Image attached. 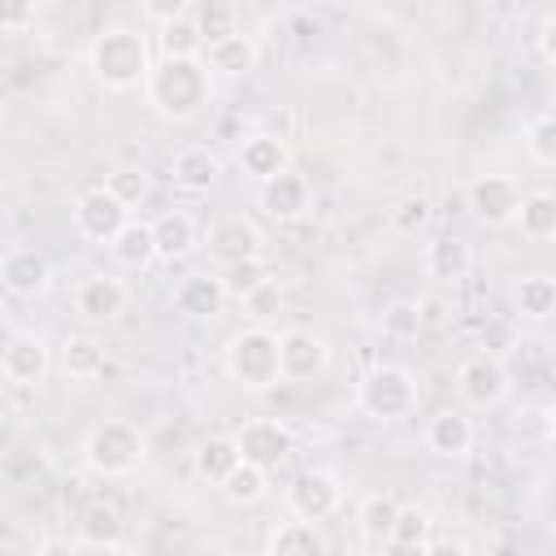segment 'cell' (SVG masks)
<instances>
[{"label":"cell","instance_id":"83f0119b","mask_svg":"<svg viewBox=\"0 0 556 556\" xmlns=\"http://www.w3.org/2000/svg\"><path fill=\"white\" fill-rule=\"evenodd\" d=\"M395 517H400V500L387 495V491H374L361 500L356 508V530L369 547H391V530H395Z\"/></svg>","mask_w":556,"mask_h":556},{"label":"cell","instance_id":"d4e9b609","mask_svg":"<svg viewBox=\"0 0 556 556\" xmlns=\"http://www.w3.org/2000/svg\"><path fill=\"white\" fill-rule=\"evenodd\" d=\"M239 460H243V452H239L235 434H208V439H200L195 452H191V469H195V478L208 482V486H222L226 473H230Z\"/></svg>","mask_w":556,"mask_h":556},{"label":"cell","instance_id":"8992f818","mask_svg":"<svg viewBox=\"0 0 556 556\" xmlns=\"http://www.w3.org/2000/svg\"><path fill=\"white\" fill-rule=\"evenodd\" d=\"M456 395H460V404L465 408H495V404H504L508 400V369H504V361L500 356H491V352H473V356H465L460 365H456Z\"/></svg>","mask_w":556,"mask_h":556},{"label":"cell","instance_id":"7dc6e473","mask_svg":"<svg viewBox=\"0 0 556 556\" xmlns=\"http://www.w3.org/2000/svg\"><path fill=\"white\" fill-rule=\"evenodd\" d=\"M547 439H552V443H556V400H552V404H547Z\"/></svg>","mask_w":556,"mask_h":556},{"label":"cell","instance_id":"d6986e66","mask_svg":"<svg viewBox=\"0 0 556 556\" xmlns=\"http://www.w3.org/2000/svg\"><path fill=\"white\" fill-rule=\"evenodd\" d=\"M226 300H230V291H226L222 274H208V269L187 274L174 287V308L187 313V317H200V321H213L226 308Z\"/></svg>","mask_w":556,"mask_h":556},{"label":"cell","instance_id":"f546056e","mask_svg":"<svg viewBox=\"0 0 556 556\" xmlns=\"http://www.w3.org/2000/svg\"><path fill=\"white\" fill-rule=\"evenodd\" d=\"M513 308L517 317L526 321H547L556 313V278L534 269V274H521L517 287H513Z\"/></svg>","mask_w":556,"mask_h":556},{"label":"cell","instance_id":"836d02e7","mask_svg":"<svg viewBox=\"0 0 556 556\" xmlns=\"http://www.w3.org/2000/svg\"><path fill=\"white\" fill-rule=\"evenodd\" d=\"M378 330H382L387 339H395V343H413V339L426 330V321H421V300L395 295L391 304H382V313H378Z\"/></svg>","mask_w":556,"mask_h":556},{"label":"cell","instance_id":"9c48e42d","mask_svg":"<svg viewBox=\"0 0 556 556\" xmlns=\"http://www.w3.org/2000/svg\"><path fill=\"white\" fill-rule=\"evenodd\" d=\"M278 356H282V382H313L330 369V343L313 326H287L278 334Z\"/></svg>","mask_w":556,"mask_h":556},{"label":"cell","instance_id":"d590c367","mask_svg":"<svg viewBox=\"0 0 556 556\" xmlns=\"http://www.w3.org/2000/svg\"><path fill=\"white\" fill-rule=\"evenodd\" d=\"M239 308H243V317H248L252 326H274V321L287 313V291H282L278 278H269V282H261L256 291H248V295L239 300Z\"/></svg>","mask_w":556,"mask_h":556},{"label":"cell","instance_id":"74e56055","mask_svg":"<svg viewBox=\"0 0 556 556\" xmlns=\"http://www.w3.org/2000/svg\"><path fill=\"white\" fill-rule=\"evenodd\" d=\"M104 187H109L126 208H139V204H148V195H152V174H148L143 165H117V169L104 174Z\"/></svg>","mask_w":556,"mask_h":556},{"label":"cell","instance_id":"ee69618b","mask_svg":"<svg viewBox=\"0 0 556 556\" xmlns=\"http://www.w3.org/2000/svg\"><path fill=\"white\" fill-rule=\"evenodd\" d=\"M139 4H143V17H148V22L165 26V22L182 17V13H191V4H195V0H139Z\"/></svg>","mask_w":556,"mask_h":556},{"label":"cell","instance_id":"484cf974","mask_svg":"<svg viewBox=\"0 0 556 556\" xmlns=\"http://www.w3.org/2000/svg\"><path fill=\"white\" fill-rule=\"evenodd\" d=\"M56 365L70 382H96L104 374V343L96 334H65Z\"/></svg>","mask_w":556,"mask_h":556},{"label":"cell","instance_id":"ac0fdd59","mask_svg":"<svg viewBox=\"0 0 556 556\" xmlns=\"http://www.w3.org/2000/svg\"><path fill=\"white\" fill-rule=\"evenodd\" d=\"M473 439H478V430H473V417L465 408H439L426 421V447L434 456H443V460L469 456L473 452Z\"/></svg>","mask_w":556,"mask_h":556},{"label":"cell","instance_id":"603a6c76","mask_svg":"<svg viewBox=\"0 0 556 556\" xmlns=\"http://www.w3.org/2000/svg\"><path fill=\"white\" fill-rule=\"evenodd\" d=\"M239 169H243L248 178H256V182L282 174V169H287V143H282V135H269V130L248 135V139L239 143Z\"/></svg>","mask_w":556,"mask_h":556},{"label":"cell","instance_id":"7bdbcfd3","mask_svg":"<svg viewBox=\"0 0 556 556\" xmlns=\"http://www.w3.org/2000/svg\"><path fill=\"white\" fill-rule=\"evenodd\" d=\"M513 343H517V330H513V321H508V317H491V321L482 326V352L504 356Z\"/></svg>","mask_w":556,"mask_h":556},{"label":"cell","instance_id":"cb8c5ba5","mask_svg":"<svg viewBox=\"0 0 556 556\" xmlns=\"http://www.w3.org/2000/svg\"><path fill=\"white\" fill-rule=\"evenodd\" d=\"M469 265H473V252L460 235H443L434 243H426V274L443 287H456L469 278Z\"/></svg>","mask_w":556,"mask_h":556},{"label":"cell","instance_id":"60d3db41","mask_svg":"<svg viewBox=\"0 0 556 556\" xmlns=\"http://www.w3.org/2000/svg\"><path fill=\"white\" fill-rule=\"evenodd\" d=\"M200 30L208 35V39H222V35H230L235 30V13H230V4L226 0H208V4H200Z\"/></svg>","mask_w":556,"mask_h":556},{"label":"cell","instance_id":"1f68e13d","mask_svg":"<svg viewBox=\"0 0 556 556\" xmlns=\"http://www.w3.org/2000/svg\"><path fill=\"white\" fill-rule=\"evenodd\" d=\"M217 491H222L226 504L252 508V504H261V500L269 495V469H261V465H252V460H239V465L226 473V482H222Z\"/></svg>","mask_w":556,"mask_h":556},{"label":"cell","instance_id":"ab89813d","mask_svg":"<svg viewBox=\"0 0 556 556\" xmlns=\"http://www.w3.org/2000/svg\"><path fill=\"white\" fill-rule=\"evenodd\" d=\"M526 152L534 165L556 169V113H539L526 126Z\"/></svg>","mask_w":556,"mask_h":556},{"label":"cell","instance_id":"ffe728a7","mask_svg":"<svg viewBox=\"0 0 556 556\" xmlns=\"http://www.w3.org/2000/svg\"><path fill=\"white\" fill-rule=\"evenodd\" d=\"M122 530H126V521H122L117 504L91 500L78 517V547L83 552H126L130 543L122 539Z\"/></svg>","mask_w":556,"mask_h":556},{"label":"cell","instance_id":"30bf717a","mask_svg":"<svg viewBox=\"0 0 556 556\" xmlns=\"http://www.w3.org/2000/svg\"><path fill=\"white\" fill-rule=\"evenodd\" d=\"M343 504V486L330 469H300L291 482H287V508L291 517H304V521H330Z\"/></svg>","mask_w":556,"mask_h":556},{"label":"cell","instance_id":"e0dca14e","mask_svg":"<svg viewBox=\"0 0 556 556\" xmlns=\"http://www.w3.org/2000/svg\"><path fill=\"white\" fill-rule=\"evenodd\" d=\"M169 178L182 195H208L222 178V156L208 148V143H187L174 152L169 161Z\"/></svg>","mask_w":556,"mask_h":556},{"label":"cell","instance_id":"8fae6325","mask_svg":"<svg viewBox=\"0 0 556 556\" xmlns=\"http://www.w3.org/2000/svg\"><path fill=\"white\" fill-rule=\"evenodd\" d=\"M130 304V287L109 274V269H91L87 278H78L74 287V313L91 326H104V321H117Z\"/></svg>","mask_w":556,"mask_h":556},{"label":"cell","instance_id":"7a4b0ae2","mask_svg":"<svg viewBox=\"0 0 556 556\" xmlns=\"http://www.w3.org/2000/svg\"><path fill=\"white\" fill-rule=\"evenodd\" d=\"M87 65L96 74V83L104 91H135L148 83L152 74V48H148V35L135 30V26H109L91 39V52H87Z\"/></svg>","mask_w":556,"mask_h":556},{"label":"cell","instance_id":"5bb4252c","mask_svg":"<svg viewBox=\"0 0 556 556\" xmlns=\"http://www.w3.org/2000/svg\"><path fill=\"white\" fill-rule=\"evenodd\" d=\"M204 248H208V261L222 269L248 256H265V230L252 217H222L204 230Z\"/></svg>","mask_w":556,"mask_h":556},{"label":"cell","instance_id":"7c38bea8","mask_svg":"<svg viewBox=\"0 0 556 556\" xmlns=\"http://www.w3.org/2000/svg\"><path fill=\"white\" fill-rule=\"evenodd\" d=\"M256 208H261V217H269V222H278V226H291V222H300V217L313 208V187H308L304 174H295V169L287 165L282 174H274V178L261 182Z\"/></svg>","mask_w":556,"mask_h":556},{"label":"cell","instance_id":"44dd1931","mask_svg":"<svg viewBox=\"0 0 556 556\" xmlns=\"http://www.w3.org/2000/svg\"><path fill=\"white\" fill-rule=\"evenodd\" d=\"M204 61H208V70H213V74H222V78H239V74H252V70H256L261 48H256V39H252V35L230 30V35H222V39H208Z\"/></svg>","mask_w":556,"mask_h":556},{"label":"cell","instance_id":"e575fe53","mask_svg":"<svg viewBox=\"0 0 556 556\" xmlns=\"http://www.w3.org/2000/svg\"><path fill=\"white\" fill-rule=\"evenodd\" d=\"M430 217H434V204H430V195H421V191L400 195V200L391 204V213H387V222H391V230H395L400 239H417V235H426Z\"/></svg>","mask_w":556,"mask_h":556},{"label":"cell","instance_id":"f35d334b","mask_svg":"<svg viewBox=\"0 0 556 556\" xmlns=\"http://www.w3.org/2000/svg\"><path fill=\"white\" fill-rule=\"evenodd\" d=\"M217 274H222V282H226L230 300H243L248 291H256L261 282H269V278H274V269H269V261H265V256H248V261L222 265Z\"/></svg>","mask_w":556,"mask_h":556},{"label":"cell","instance_id":"b9f144b4","mask_svg":"<svg viewBox=\"0 0 556 556\" xmlns=\"http://www.w3.org/2000/svg\"><path fill=\"white\" fill-rule=\"evenodd\" d=\"M35 26V0H0V30L22 35Z\"/></svg>","mask_w":556,"mask_h":556},{"label":"cell","instance_id":"6da1fadb","mask_svg":"<svg viewBox=\"0 0 556 556\" xmlns=\"http://www.w3.org/2000/svg\"><path fill=\"white\" fill-rule=\"evenodd\" d=\"M143 91L161 122H195L213 104V70L204 56H161Z\"/></svg>","mask_w":556,"mask_h":556},{"label":"cell","instance_id":"f6af8a7d","mask_svg":"<svg viewBox=\"0 0 556 556\" xmlns=\"http://www.w3.org/2000/svg\"><path fill=\"white\" fill-rule=\"evenodd\" d=\"M447 313H452V308H447L443 295H421V321H426V330H430V326H443Z\"/></svg>","mask_w":556,"mask_h":556},{"label":"cell","instance_id":"4dcf8cb0","mask_svg":"<svg viewBox=\"0 0 556 556\" xmlns=\"http://www.w3.org/2000/svg\"><path fill=\"white\" fill-rule=\"evenodd\" d=\"M265 552H269V556H321V552H326V539H321L317 521L295 517V521H282V526L269 530Z\"/></svg>","mask_w":556,"mask_h":556},{"label":"cell","instance_id":"ba28073f","mask_svg":"<svg viewBox=\"0 0 556 556\" xmlns=\"http://www.w3.org/2000/svg\"><path fill=\"white\" fill-rule=\"evenodd\" d=\"M465 208L482 226H513L521 208V187L513 174H482L465 191Z\"/></svg>","mask_w":556,"mask_h":556},{"label":"cell","instance_id":"52a82bcc","mask_svg":"<svg viewBox=\"0 0 556 556\" xmlns=\"http://www.w3.org/2000/svg\"><path fill=\"white\" fill-rule=\"evenodd\" d=\"M70 217H74L78 239H87V243H113V235L130 222V208L100 182V187H87V191L74 200Z\"/></svg>","mask_w":556,"mask_h":556},{"label":"cell","instance_id":"c3c4849f","mask_svg":"<svg viewBox=\"0 0 556 556\" xmlns=\"http://www.w3.org/2000/svg\"><path fill=\"white\" fill-rule=\"evenodd\" d=\"M547 374H552V382H556V343L547 348Z\"/></svg>","mask_w":556,"mask_h":556},{"label":"cell","instance_id":"7402d4cb","mask_svg":"<svg viewBox=\"0 0 556 556\" xmlns=\"http://www.w3.org/2000/svg\"><path fill=\"white\" fill-rule=\"evenodd\" d=\"M152 230H156V256L161 261H187L204 239H200V230H195V217L191 213H182V208H169V213H161L156 222H152Z\"/></svg>","mask_w":556,"mask_h":556},{"label":"cell","instance_id":"d6a6232c","mask_svg":"<svg viewBox=\"0 0 556 556\" xmlns=\"http://www.w3.org/2000/svg\"><path fill=\"white\" fill-rule=\"evenodd\" d=\"M156 48H161V56H204L208 35L200 30V17L195 13H182V17H174V22L161 26Z\"/></svg>","mask_w":556,"mask_h":556},{"label":"cell","instance_id":"f1b7e54d","mask_svg":"<svg viewBox=\"0 0 556 556\" xmlns=\"http://www.w3.org/2000/svg\"><path fill=\"white\" fill-rule=\"evenodd\" d=\"M530 243H547L556 239V191L547 187H534V191H521V208H517V222H513Z\"/></svg>","mask_w":556,"mask_h":556},{"label":"cell","instance_id":"277c9868","mask_svg":"<svg viewBox=\"0 0 556 556\" xmlns=\"http://www.w3.org/2000/svg\"><path fill=\"white\" fill-rule=\"evenodd\" d=\"M222 365L226 374L243 387V391H269L282 382V356H278V334L269 326H243L226 339L222 348Z\"/></svg>","mask_w":556,"mask_h":556},{"label":"cell","instance_id":"681fc988","mask_svg":"<svg viewBox=\"0 0 556 556\" xmlns=\"http://www.w3.org/2000/svg\"><path fill=\"white\" fill-rule=\"evenodd\" d=\"M195 4H208V0H195Z\"/></svg>","mask_w":556,"mask_h":556},{"label":"cell","instance_id":"5b68a950","mask_svg":"<svg viewBox=\"0 0 556 556\" xmlns=\"http://www.w3.org/2000/svg\"><path fill=\"white\" fill-rule=\"evenodd\" d=\"M356 408L369 421H404L417 408V374L408 365H374L356 382Z\"/></svg>","mask_w":556,"mask_h":556},{"label":"cell","instance_id":"9a60e30c","mask_svg":"<svg viewBox=\"0 0 556 556\" xmlns=\"http://www.w3.org/2000/svg\"><path fill=\"white\" fill-rule=\"evenodd\" d=\"M52 369V352L39 334H9L4 352H0V378L13 387V391H30L48 378Z\"/></svg>","mask_w":556,"mask_h":556},{"label":"cell","instance_id":"4316f807","mask_svg":"<svg viewBox=\"0 0 556 556\" xmlns=\"http://www.w3.org/2000/svg\"><path fill=\"white\" fill-rule=\"evenodd\" d=\"M109 252H113V261H117L122 269H148L152 261H161V256H156V230H152V222L130 217V222L113 235Z\"/></svg>","mask_w":556,"mask_h":556},{"label":"cell","instance_id":"8d00e7d4","mask_svg":"<svg viewBox=\"0 0 556 556\" xmlns=\"http://www.w3.org/2000/svg\"><path fill=\"white\" fill-rule=\"evenodd\" d=\"M391 552H430V517L417 504H400L395 530H391Z\"/></svg>","mask_w":556,"mask_h":556},{"label":"cell","instance_id":"4fadbf2b","mask_svg":"<svg viewBox=\"0 0 556 556\" xmlns=\"http://www.w3.org/2000/svg\"><path fill=\"white\" fill-rule=\"evenodd\" d=\"M235 443H239L243 460H252V465H261V469H278V465L295 452V434H291V426L278 421V417H252V421H243V426L235 430Z\"/></svg>","mask_w":556,"mask_h":556},{"label":"cell","instance_id":"3957f363","mask_svg":"<svg viewBox=\"0 0 556 556\" xmlns=\"http://www.w3.org/2000/svg\"><path fill=\"white\" fill-rule=\"evenodd\" d=\"M148 460V434L126 417H104L83 434V465L96 478H126Z\"/></svg>","mask_w":556,"mask_h":556},{"label":"cell","instance_id":"bcb514c9","mask_svg":"<svg viewBox=\"0 0 556 556\" xmlns=\"http://www.w3.org/2000/svg\"><path fill=\"white\" fill-rule=\"evenodd\" d=\"M539 52H543V61L547 65H556V13L543 22V30H539Z\"/></svg>","mask_w":556,"mask_h":556},{"label":"cell","instance_id":"2e32d148","mask_svg":"<svg viewBox=\"0 0 556 556\" xmlns=\"http://www.w3.org/2000/svg\"><path fill=\"white\" fill-rule=\"evenodd\" d=\"M0 282H4L9 295L35 300V295L48 291L52 265H48V256H43L39 248H30V243H9L4 256H0Z\"/></svg>","mask_w":556,"mask_h":556}]
</instances>
